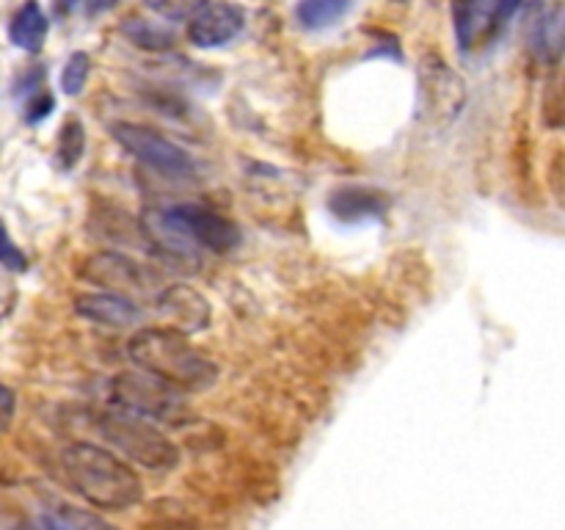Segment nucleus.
I'll return each mask as SVG.
<instances>
[{
  "mask_svg": "<svg viewBox=\"0 0 565 530\" xmlns=\"http://www.w3.org/2000/svg\"><path fill=\"white\" fill-rule=\"evenodd\" d=\"M58 473L75 495L99 511H127L143 497L136 469L110 447L72 442L58 453Z\"/></svg>",
  "mask_w": 565,
  "mask_h": 530,
  "instance_id": "nucleus-1",
  "label": "nucleus"
},
{
  "mask_svg": "<svg viewBox=\"0 0 565 530\" xmlns=\"http://www.w3.org/2000/svg\"><path fill=\"white\" fill-rule=\"evenodd\" d=\"M127 353L136 368L158 375L180 392H204L218 381V364L174 326L136 331L127 342Z\"/></svg>",
  "mask_w": 565,
  "mask_h": 530,
  "instance_id": "nucleus-2",
  "label": "nucleus"
},
{
  "mask_svg": "<svg viewBox=\"0 0 565 530\" xmlns=\"http://www.w3.org/2000/svg\"><path fill=\"white\" fill-rule=\"evenodd\" d=\"M88 420H92L94 434L125 462L141 464L154 473H166L180 464V451L174 442L147 417L116 406L114 412H92Z\"/></svg>",
  "mask_w": 565,
  "mask_h": 530,
  "instance_id": "nucleus-3",
  "label": "nucleus"
},
{
  "mask_svg": "<svg viewBox=\"0 0 565 530\" xmlns=\"http://www.w3.org/2000/svg\"><path fill=\"white\" fill-rule=\"evenodd\" d=\"M110 398H114V406L127 409L138 417L158 420V423H185L188 420L182 392L141 368L136 373L116 375L110 381Z\"/></svg>",
  "mask_w": 565,
  "mask_h": 530,
  "instance_id": "nucleus-4",
  "label": "nucleus"
},
{
  "mask_svg": "<svg viewBox=\"0 0 565 530\" xmlns=\"http://www.w3.org/2000/svg\"><path fill=\"white\" fill-rule=\"evenodd\" d=\"M110 136L127 155H132L147 169L158 171L166 180H193L196 177V163L191 155L152 127L136 125V121H116L110 125Z\"/></svg>",
  "mask_w": 565,
  "mask_h": 530,
  "instance_id": "nucleus-5",
  "label": "nucleus"
},
{
  "mask_svg": "<svg viewBox=\"0 0 565 530\" xmlns=\"http://www.w3.org/2000/svg\"><path fill=\"white\" fill-rule=\"evenodd\" d=\"M77 276L88 285H97L108 293H119V296L132 298V301H136V296H147L154 301V296L166 287L163 276L158 271L121 252L88 254L77 265Z\"/></svg>",
  "mask_w": 565,
  "mask_h": 530,
  "instance_id": "nucleus-6",
  "label": "nucleus"
},
{
  "mask_svg": "<svg viewBox=\"0 0 565 530\" xmlns=\"http://www.w3.org/2000/svg\"><path fill=\"white\" fill-rule=\"evenodd\" d=\"M467 103V83L452 72L439 55H428L419 64V97L417 119L430 130H445L458 119Z\"/></svg>",
  "mask_w": 565,
  "mask_h": 530,
  "instance_id": "nucleus-7",
  "label": "nucleus"
},
{
  "mask_svg": "<svg viewBox=\"0 0 565 530\" xmlns=\"http://www.w3.org/2000/svg\"><path fill=\"white\" fill-rule=\"evenodd\" d=\"M141 232L143 241L149 243L154 254L160 259L171 265H202V248L193 243V237L188 235L185 224L177 215L174 204H158V208H147L141 213Z\"/></svg>",
  "mask_w": 565,
  "mask_h": 530,
  "instance_id": "nucleus-8",
  "label": "nucleus"
},
{
  "mask_svg": "<svg viewBox=\"0 0 565 530\" xmlns=\"http://www.w3.org/2000/svg\"><path fill=\"white\" fill-rule=\"evenodd\" d=\"M246 28V11L226 0H207L193 17H188V42L196 47H224Z\"/></svg>",
  "mask_w": 565,
  "mask_h": 530,
  "instance_id": "nucleus-9",
  "label": "nucleus"
},
{
  "mask_svg": "<svg viewBox=\"0 0 565 530\" xmlns=\"http://www.w3.org/2000/svg\"><path fill=\"white\" fill-rule=\"evenodd\" d=\"M174 210L182 219V224H185L188 235L193 237V243H196L202 252L226 254L241 243V230H237V224L226 219V215H221L218 210L199 202L174 204Z\"/></svg>",
  "mask_w": 565,
  "mask_h": 530,
  "instance_id": "nucleus-10",
  "label": "nucleus"
},
{
  "mask_svg": "<svg viewBox=\"0 0 565 530\" xmlns=\"http://www.w3.org/2000/svg\"><path fill=\"white\" fill-rule=\"evenodd\" d=\"M565 0H533L527 14V42L535 59L555 66L563 55Z\"/></svg>",
  "mask_w": 565,
  "mask_h": 530,
  "instance_id": "nucleus-11",
  "label": "nucleus"
},
{
  "mask_svg": "<svg viewBox=\"0 0 565 530\" xmlns=\"http://www.w3.org/2000/svg\"><path fill=\"white\" fill-rule=\"evenodd\" d=\"M154 307L169 320V326L193 335L210 324V304L188 285H166L154 296Z\"/></svg>",
  "mask_w": 565,
  "mask_h": 530,
  "instance_id": "nucleus-12",
  "label": "nucleus"
},
{
  "mask_svg": "<svg viewBox=\"0 0 565 530\" xmlns=\"http://www.w3.org/2000/svg\"><path fill=\"white\" fill-rule=\"evenodd\" d=\"M75 312L81 318L92 320L97 326H108V329H130L141 320V307L132 298L119 296V293H83L75 298Z\"/></svg>",
  "mask_w": 565,
  "mask_h": 530,
  "instance_id": "nucleus-13",
  "label": "nucleus"
},
{
  "mask_svg": "<svg viewBox=\"0 0 565 530\" xmlns=\"http://www.w3.org/2000/svg\"><path fill=\"white\" fill-rule=\"evenodd\" d=\"M452 25L461 50H475L500 28L497 0H452Z\"/></svg>",
  "mask_w": 565,
  "mask_h": 530,
  "instance_id": "nucleus-14",
  "label": "nucleus"
},
{
  "mask_svg": "<svg viewBox=\"0 0 565 530\" xmlns=\"http://www.w3.org/2000/svg\"><path fill=\"white\" fill-rule=\"evenodd\" d=\"M390 208V199L384 197L375 188L364 186H340L329 197V210L340 221H348V224H356V221L367 219H381Z\"/></svg>",
  "mask_w": 565,
  "mask_h": 530,
  "instance_id": "nucleus-15",
  "label": "nucleus"
},
{
  "mask_svg": "<svg viewBox=\"0 0 565 530\" xmlns=\"http://www.w3.org/2000/svg\"><path fill=\"white\" fill-rule=\"evenodd\" d=\"M50 22L47 14L42 11V6L36 0H25V3L17 9V14L9 22V42L14 47L25 50V53H39L47 39Z\"/></svg>",
  "mask_w": 565,
  "mask_h": 530,
  "instance_id": "nucleus-16",
  "label": "nucleus"
},
{
  "mask_svg": "<svg viewBox=\"0 0 565 530\" xmlns=\"http://www.w3.org/2000/svg\"><path fill=\"white\" fill-rule=\"evenodd\" d=\"M351 9L353 0H298L296 20L307 31H329L342 17H348Z\"/></svg>",
  "mask_w": 565,
  "mask_h": 530,
  "instance_id": "nucleus-17",
  "label": "nucleus"
},
{
  "mask_svg": "<svg viewBox=\"0 0 565 530\" xmlns=\"http://www.w3.org/2000/svg\"><path fill=\"white\" fill-rule=\"evenodd\" d=\"M83 149H86V130H83V121L66 119L58 132V147H55V158H58L61 169H75L83 158Z\"/></svg>",
  "mask_w": 565,
  "mask_h": 530,
  "instance_id": "nucleus-18",
  "label": "nucleus"
},
{
  "mask_svg": "<svg viewBox=\"0 0 565 530\" xmlns=\"http://www.w3.org/2000/svg\"><path fill=\"white\" fill-rule=\"evenodd\" d=\"M127 39L138 47H147V50H166L174 44V36H171L166 28L152 25V22H143V20H130L125 25Z\"/></svg>",
  "mask_w": 565,
  "mask_h": 530,
  "instance_id": "nucleus-19",
  "label": "nucleus"
},
{
  "mask_svg": "<svg viewBox=\"0 0 565 530\" xmlns=\"http://www.w3.org/2000/svg\"><path fill=\"white\" fill-rule=\"evenodd\" d=\"M88 72H92V59H88V53H83V50L72 53L70 59H66L64 70H61V88H64V94L77 97V94L86 88Z\"/></svg>",
  "mask_w": 565,
  "mask_h": 530,
  "instance_id": "nucleus-20",
  "label": "nucleus"
},
{
  "mask_svg": "<svg viewBox=\"0 0 565 530\" xmlns=\"http://www.w3.org/2000/svg\"><path fill=\"white\" fill-rule=\"evenodd\" d=\"M42 524H47V528H103L105 519L86 511H75L72 506H61L50 508L47 517L42 519Z\"/></svg>",
  "mask_w": 565,
  "mask_h": 530,
  "instance_id": "nucleus-21",
  "label": "nucleus"
},
{
  "mask_svg": "<svg viewBox=\"0 0 565 530\" xmlns=\"http://www.w3.org/2000/svg\"><path fill=\"white\" fill-rule=\"evenodd\" d=\"M147 9H152L154 14L163 17L169 22H185L188 17L196 14L207 0H143Z\"/></svg>",
  "mask_w": 565,
  "mask_h": 530,
  "instance_id": "nucleus-22",
  "label": "nucleus"
},
{
  "mask_svg": "<svg viewBox=\"0 0 565 530\" xmlns=\"http://www.w3.org/2000/svg\"><path fill=\"white\" fill-rule=\"evenodd\" d=\"M0 265L9 271H25L28 268V257L20 246L14 243V237L9 235L6 224L0 221Z\"/></svg>",
  "mask_w": 565,
  "mask_h": 530,
  "instance_id": "nucleus-23",
  "label": "nucleus"
},
{
  "mask_svg": "<svg viewBox=\"0 0 565 530\" xmlns=\"http://www.w3.org/2000/svg\"><path fill=\"white\" fill-rule=\"evenodd\" d=\"M55 110V97L44 88V92L33 94L31 99H25V121L28 125H42L50 114Z\"/></svg>",
  "mask_w": 565,
  "mask_h": 530,
  "instance_id": "nucleus-24",
  "label": "nucleus"
},
{
  "mask_svg": "<svg viewBox=\"0 0 565 530\" xmlns=\"http://www.w3.org/2000/svg\"><path fill=\"white\" fill-rule=\"evenodd\" d=\"M44 75H47V72H44L42 64L28 66V70L22 72V75L17 77V83H14V94H17V97L31 99L33 94L44 92Z\"/></svg>",
  "mask_w": 565,
  "mask_h": 530,
  "instance_id": "nucleus-25",
  "label": "nucleus"
},
{
  "mask_svg": "<svg viewBox=\"0 0 565 530\" xmlns=\"http://www.w3.org/2000/svg\"><path fill=\"white\" fill-rule=\"evenodd\" d=\"M17 301V290H14V282L9 279V268L0 265V324L6 320V315L11 312Z\"/></svg>",
  "mask_w": 565,
  "mask_h": 530,
  "instance_id": "nucleus-26",
  "label": "nucleus"
},
{
  "mask_svg": "<svg viewBox=\"0 0 565 530\" xmlns=\"http://www.w3.org/2000/svg\"><path fill=\"white\" fill-rule=\"evenodd\" d=\"M11 414H14V395L6 386H0V428L9 425Z\"/></svg>",
  "mask_w": 565,
  "mask_h": 530,
  "instance_id": "nucleus-27",
  "label": "nucleus"
},
{
  "mask_svg": "<svg viewBox=\"0 0 565 530\" xmlns=\"http://www.w3.org/2000/svg\"><path fill=\"white\" fill-rule=\"evenodd\" d=\"M519 6H522V0H497V20H500V25L516 14Z\"/></svg>",
  "mask_w": 565,
  "mask_h": 530,
  "instance_id": "nucleus-28",
  "label": "nucleus"
},
{
  "mask_svg": "<svg viewBox=\"0 0 565 530\" xmlns=\"http://www.w3.org/2000/svg\"><path fill=\"white\" fill-rule=\"evenodd\" d=\"M116 3H119V0H83V6H86V14L88 17L105 14V11L114 9Z\"/></svg>",
  "mask_w": 565,
  "mask_h": 530,
  "instance_id": "nucleus-29",
  "label": "nucleus"
},
{
  "mask_svg": "<svg viewBox=\"0 0 565 530\" xmlns=\"http://www.w3.org/2000/svg\"><path fill=\"white\" fill-rule=\"evenodd\" d=\"M83 0H55V11H61V14H70V11L81 9Z\"/></svg>",
  "mask_w": 565,
  "mask_h": 530,
  "instance_id": "nucleus-30",
  "label": "nucleus"
},
{
  "mask_svg": "<svg viewBox=\"0 0 565 530\" xmlns=\"http://www.w3.org/2000/svg\"><path fill=\"white\" fill-rule=\"evenodd\" d=\"M390 3H408V0H390Z\"/></svg>",
  "mask_w": 565,
  "mask_h": 530,
  "instance_id": "nucleus-31",
  "label": "nucleus"
}]
</instances>
